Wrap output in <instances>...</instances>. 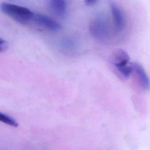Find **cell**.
<instances>
[{
    "label": "cell",
    "instance_id": "cell-1",
    "mask_svg": "<svg viewBox=\"0 0 150 150\" xmlns=\"http://www.w3.org/2000/svg\"><path fill=\"white\" fill-rule=\"evenodd\" d=\"M1 11L16 22L26 24L33 21L34 13L29 9L16 4L3 2L0 5Z\"/></svg>",
    "mask_w": 150,
    "mask_h": 150
},
{
    "label": "cell",
    "instance_id": "cell-2",
    "mask_svg": "<svg viewBox=\"0 0 150 150\" xmlns=\"http://www.w3.org/2000/svg\"><path fill=\"white\" fill-rule=\"evenodd\" d=\"M90 30L92 35L100 40H107L111 34L108 21L103 15H98L93 19L90 25Z\"/></svg>",
    "mask_w": 150,
    "mask_h": 150
},
{
    "label": "cell",
    "instance_id": "cell-3",
    "mask_svg": "<svg viewBox=\"0 0 150 150\" xmlns=\"http://www.w3.org/2000/svg\"><path fill=\"white\" fill-rule=\"evenodd\" d=\"M129 56L128 53L122 50H117L114 54V64L117 70L121 76L128 78L132 73V65L129 64Z\"/></svg>",
    "mask_w": 150,
    "mask_h": 150
},
{
    "label": "cell",
    "instance_id": "cell-4",
    "mask_svg": "<svg viewBox=\"0 0 150 150\" xmlns=\"http://www.w3.org/2000/svg\"><path fill=\"white\" fill-rule=\"evenodd\" d=\"M32 21L43 28L50 31L56 32L62 29V26L59 22L43 14L35 13Z\"/></svg>",
    "mask_w": 150,
    "mask_h": 150
},
{
    "label": "cell",
    "instance_id": "cell-5",
    "mask_svg": "<svg viewBox=\"0 0 150 150\" xmlns=\"http://www.w3.org/2000/svg\"><path fill=\"white\" fill-rule=\"evenodd\" d=\"M110 10L112 15L114 28L116 32L121 33L125 26V19L124 15L121 8L114 4L110 5Z\"/></svg>",
    "mask_w": 150,
    "mask_h": 150
},
{
    "label": "cell",
    "instance_id": "cell-6",
    "mask_svg": "<svg viewBox=\"0 0 150 150\" xmlns=\"http://www.w3.org/2000/svg\"><path fill=\"white\" fill-rule=\"evenodd\" d=\"M59 49L66 54H73L79 49V42L74 37L68 36L62 39L58 43Z\"/></svg>",
    "mask_w": 150,
    "mask_h": 150
},
{
    "label": "cell",
    "instance_id": "cell-7",
    "mask_svg": "<svg viewBox=\"0 0 150 150\" xmlns=\"http://www.w3.org/2000/svg\"><path fill=\"white\" fill-rule=\"evenodd\" d=\"M132 65V72H134L137 78L139 84L144 90L149 88V78L143 67L137 63H133Z\"/></svg>",
    "mask_w": 150,
    "mask_h": 150
},
{
    "label": "cell",
    "instance_id": "cell-8",
    "mask_svg": "<svg viewBox=\"0 0 150 150\" xmlns=\"http://www.w3.org/2000/svg\"><path fill=\"white\" fill-rule=\"evenodd\" d=\"M49 7L57 16L64 17L67 13V3L63 0H53L49 2Z\"/></svg>",
    "mask_w": 150,
    "mask_h": 150
},
{
    "label": "cell",
    "instance_id": "cell-9",
    "mask_svg": "<svg viewBox=\"0 0 150 150\" xmlns=\"http://www.w3.org/2000/svg\"><path fill=\"white\" fill-rule=\"evenodd\" d=\"M0 121L13 127L18 126V122L12 117L0 112Z\"/></svg>",
    "mask_w": 150,
    "mask_h": 150
},
{
    "label": "cell",
    "instance_id": "cell-10",
    "mask_svg": "<svg viewBox=\"0 0 150 150\" xmlns=\"http://www.w3.org/2000/svg\"><path fill=\"white\" fill-rule=\"evenodd\" d=\"M8 47V43L7 41L0 38V53L5 51Z\"/></svg>",
    "mask_w": 150,
    "mask_h": 150
},
{
    "label": "cell",
    "instance_id": "cell-11",
    "mask_svg": "<svg viewBox=\"0 0 150 150\" xmlns=\"http://www.w3.org/2000/svg\"><path fill=\"white\" fill-rule=\"evenodd\" d=\"M97 2V1H86L85 2H86V4L87 5L91 6V5H94L95 4H96Z\"/></svg>",
    "mask_w": 150,
    "mask_h": 150
}]
</instances>
